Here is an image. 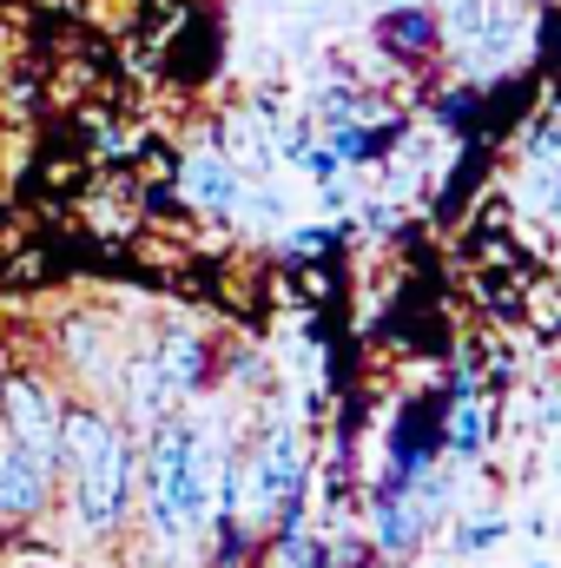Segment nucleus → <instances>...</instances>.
<instances>
[{
  "label": "nucleus",
  "instance_id": "obj_1",
  "mask_svg": "<svg viewBox=\"0 0 561 568\" xmlns=\"http://www.w3.org/2000/svg\"><path fill=\"white\" fill-rule=\"evenodd\" d=\"M225 436L205 429L198 417H165L152 424L145 443V529L159 549H198L205 523H212V463H218Z\"/></svg>",
  "mask_w": 561,
  "mask_h": 568
},
{
  "label": "nucleus",
  "instance_id": "obj_2",
  "mask_svg": "<svg viewBox=\"0 0 561 568\" xmlns=\"http://www.w3.org/2000/svg\"><path fill=\"white\" fill-rule=\"evenodd\" d=\"M60 469L73 496L80 536H113L133 509V443L106 410H67L60 417Z\"/></svg>",
  "mask_w": 561,
  "mask_h": 568
},
{
  "label": "nucleus",
  "instance_id": "obj_3",
  "mask_svg": "<svg viewBox=\"0 0 561 568\" xmlns=\"http://www.w3.org/2000/svg\"><path fill=\"white\" fill-rule=\"evenodd\" d=\"M205 377H212V344L198 331H159L126 364V410H133V424L140 429L165 424L172 410H185L205 390Z\"/></svg>",
  "mask_w": 561,
  "mask_h": 568
},
{
  "label": "nucleus",
  "instance_id": "obj_4",
  "mask_svg": "<svg viewBox=\"0 0 561 568\" xmlns=\"http://www.w3.org/2000/svg\"><path fill=\"white\" fill-rule=\"evenodd\" d=\"M238 489L252 496V516L278 523L284 536L304 523V429L290 410H272L252 456H238Z\"/></svg>",
  "mask_w": 561,
  "mask_h": 568
},
{
  "label": "nucleus",
  "instance_id": "obj_5",
  "mask_svg": "<svg viewBox=\"0 0 561 568\" xmlns=\"http://www.w3.org/2000/svg\"><path fill=\"white\" fill-rule=\"evenodd\" d=\"M60 397L40 384V377H7L0 384V429L20 443V449H33L47 469H60Z\"/></svg>",
  "mask_w": 561,
  "mask_h": 568
},
{
  "label": "nucleus",
  "instance_id": "obj_6",
  "mask_svg": "<svg viewBox=\"0 0 561 568\" xmlns=\"http://www.w3.org/2000/svg\"><path fill=\"white\" fill-rule=\"evenodd\" d=\"M449 47L462 67H496L516 47V20L502 13V0H462L449 20Z\"/></svg>",
  "mask_w": 561,
  "mask_h": 568
},
{
  "label": "nucleus",
  "instance_id": "obj_7",
  "mask_svg": "<svg viewBox=\"0 0 561 568\" xmlns=\"http://www.w3.org/2000/svg\"><path fill=\"white\" fill-rule=\"evenodd\" d=\"M47 483H53V469L0 429V516H20V523L40 516L47 509Z\"/></svg>",
  "mask_w": 561,
  "mask_h": 568
},
{
  "label": "nucleus",
  "instance_id": "obj_8",
  "mask_svg": "<svg viewBox=\"0 0 561 568\" xmlns=\"http://www.w3.org/2000/svg\"><path fill=\"white\" fill-rule=\"evenodd\" d=\"M185 199L205 205V212H232L238 205V172L218 152H192L185 159Z\"/></svg>",
  "mask_w": 561,
  "mask_h": 568
},
{
  "label": "nucleus",
  "instance_id": "obj_9",
  "mask_svg": "<svg viewBox=\"0 0 561 568\" xmlns=\"http://www.w3.org/2000/svg\"><path fill=\"white\" fill-rule=\"evenodd\" d=\"M377 33H384V47H390L397 60H422V53H429V47L442 40V27H436V20H429L422 7H390Z\"/></svg>",
  "mask_w": 561,
  "mask_h": 568
},
{
  "label": "nucleus",
  "instance_id": "obj_10",
  "mask_svg": "<svg viewBox=\"0 0 561 568\" xmlns=\"http://www.w3.org/2000/svg\"><path fill=\"white\" fill-rule=\"evenodd\" d=\"M482 443H489V417H482V404H476V397H449L442 449H449L456 463H476V456H482Z\"/></svg>",
  "mask_w": 561,
  "mask_h": 568
},
{
  "label": "nucleus",
  "instance_id": "obj_11",
  "mask_svg": "<svg viewBox=\"0 0 561 568\" xmlns=\"http://www.w3.org/2000/svg\"><path fill=\"white\" fill-rule=\"evenodd\" d=\"M509 536V516H489V523H462L456 529V556H482L489 542H502Z\"/></svg>",
  "mask_w": 561,
  "mask_h": 568
},
{
  "label": "nucleus",
  "instance_id": "obj_12",
  "mask_svg": "<svg viewBox=\"0 0 561 568\" xmlns=\"http://www.w3.org/2000/svg\"><path fill=\"white\" fill-rule=\"evenodd\" d=\"M436 120H442L449 133H476V87H462V93H442Z\"/></svg>",
  "mask_w": 561,
  "mask_h": 568
},
{
  "label": "nucleus",
  "instance_id": "obj_13",
  "mask_svg": "<svg viewBox=\"0 0 561 568\" xmlns=\"http://www.w3.org/2000/svg\"><path fill=\"white\" fill-rule=\"evenodd\" d=\"M350 225H304L297 239H290V258H310V252H324V245H337Z\"/></svg>",
  "mask_w": 561,
  "mask_h": 568
},
{
  "label": "nucleus",
  "instance_id": "obj_14",
  "mask_svg": "<svg viewBox=\"0 0 561 568\" xmlns=\"http://www.w3.org/2000/svg\"><path fill=\"white\" fill-rule=\"evenodd\" d=\"M310 179L330 185V179H337V159H330V152H310Z\"/></svg>",
  "mask_w": 561,
  "mask_h": 568
},
{
  "label": "nucleus",
  "instance_id": "obj_15",
  "mask_svg": "<svg viewBox=\"0 0 561 568\" xmlns=\"http://www.w3.org/2000/svg\"><path fill=\"white\" fill-rule=\"evenodd\" d=\"M529 568H549V562H542V556H536V562H529Z\"/></svg>",
  "mask_w": 561,
  "mask_h": 568
}]
</instances>
